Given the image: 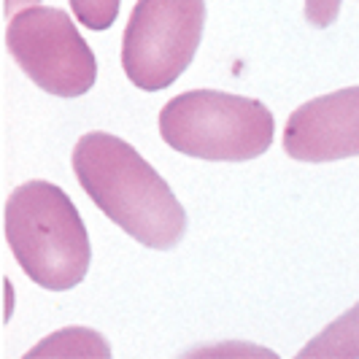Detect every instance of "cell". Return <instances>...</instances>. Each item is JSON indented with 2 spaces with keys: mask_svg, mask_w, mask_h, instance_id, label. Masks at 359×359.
Listing matches in <instances>:
<instances>
[{
  "mask_svg": "<svg viewBox=\"0 0 359 359\" xmlns=\"http://www.w3.org/2000/svg\"><path fill=\"white\" fill-rule=\"evenodd\" d=\"M73 173L92 203L138 243L168 252L184 238L187 214L173 189L127 141L108 133L81 135Z\"/></svg>",
  "mask_w": 359,
  "mask_h": 359,
  "instance_id": "1",
  "label": "cell"
},
{
  "mask_svg": "<svg viewBox=\"0 0 359 359\" xmlns=\"http://www.w3.org/2000/svg\"><path fill=\"white\" fill-rule=\"evenodd\" d=\"M6 46L25 76L49 95L79 97L95 87V54L62 8L17 11L6 30Z\"/></svg>",
  "mask_w": 359,
  "mask_h": 359,
  "instance_id": "5",
  "label": "cell"
},
{
  "mask_svg": "<svg viewBox=\"0 0 359 359\" xmlns=\"http://www.w3.org/2000/svg\"><path fill=\"white\" fill-rule=\"evenodd\" d=\"M73 17L90 30H108L119 14V0H71Z\"/></svg>",
  "mask_w": 359,
  "mask_h": 359,
  "instance_id": "9",
  "label": "cell"
},
{
  "mask_svg": "<svg viewBox=\"0 0 359 359\" xmlns=\"http://www.w3.org/2000/svg\"><path fill=\"white\" fill-rule=\"evenodd\" d=\"M284 149L300 162L359 157V87L330 92L294 108L284 130Z\"/></svg>",
  "mask_w": 359,
  "mask_h": 359,
  "instance_id": "6",
  "label": "cell"
},
{
  "mask_svg": "<svg viewBox=\"0 0 359 359\" xmlns=\"http://www.w3.org/2000/svg\"><path fill=\"white\" fill-rule=\"evenodd\" d=\"M33 3H38V0H6V3H3V11H6L8 17H14L17 11H22L25 6H33Z\"/></svg>",
  "mask_w": 359,
  "mask_h": 359,
  "instance_id": "11",
  "label": "cell"
},
{
  "mask_svg": "<svg viewBox=\"0 0 359 359\" xmlns=\"http://www.w3.org/2000/svg\"><path fill=\"white\" fill-rule=\"evenodd\" d=\"M6 241L38 287L65 292L90 270V235L73 200L49 181H27L6 203Z\"/></svg>",
  "mask_w": 359,
  "mask_h": 359,
  "instance_id": "2",
  "label": "cell"
},
{
  "mask_svg": "<svg viewBox=\"0 0 359 359\" xmlns=\"http://www.w3.org/2000/svg\"><path fill=\"white\" fill-rule=\"evenodd\" d=\"M27 357H111V348L92 330H62L38 343Z\"/></svg>",
  "mask_w": 359,
  "mask_h": 359,
  "instance_id": "8",
  "label": "cell"
},
{
  "mask_svg": "<svg viewBox=\"0 0 359 359\" xmlns=\"http://www.w3.org/2000/svg\"><path fill=\"white\" fill-rule=\"evenodd\" d=\"M300 359H359V303L300 348Z\"/></svg>",
  "mask_w": 359,
  "mask_h": 359,
  "instance_id": "7",
  "label": "cell"
},
{
  "mask_svg": "<svg viewBox=\"0 0 359 359\" xmlns=\"http://www.w3.org/2000/svg\"><path fill=\"white\" fill-rule=\"evenodd\" d=\"M341 11V0H306V19L313 27H330Z\"/></svg>",
  "mask_w": 359,
  "mask_h": 359,
  "instance_id": "10",
  "label": "cell"
},
{
  "mask_svg": "<svg viewBox=\"0 0 359 359\" xmlns=\"http://www.w3.org/2000/svg\"><path fill=\"white\" fill-rule=\"evenodd\" d=\"M205 0H138L122 38V68L146 92L170 87L195 60Z\"/></svg>",
  "mask_w": 359,
  "mask_h": 359,
  "instance_id": "4",
  "label": "cell"
},
{
  "mask_svg": "<svg viewBox=\"0 0 359 359\" xmlns=\"http://www.w3.org/2000/svg\"><path fill=\"white\" fill-rule=\"evenodd\" d=\"M273 133L276 119L265 103L230 92H184L160 111L162 141L198 160H257L270 149Z\"/></svg>",
  "mask_w": 359,
  "mask_h": 359,
  "instance_id": "3",
  "label": "cell"
}]
</instances>
